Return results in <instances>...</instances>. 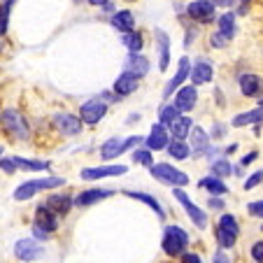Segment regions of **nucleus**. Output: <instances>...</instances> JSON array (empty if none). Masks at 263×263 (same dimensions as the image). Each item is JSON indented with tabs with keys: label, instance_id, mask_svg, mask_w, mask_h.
Listing matches in <instances>:
<instances>
[{
	"label": "nucleus",
	"instance_id": "1",
	"mask_svg": "<svg viewBox=\"0 0 263 263\" xmlns=\"http://www.w3.org/2000/svg\"><path fill=\"white\" fill-rule=\"evenodd\" d=\"M0 126H3V130L14 140H28L30 138L28 121H26V117L14 107L0 109Z\"/></svg>",
	"mask_w": 263,
	"mask_h": 263
},
{
	"label": "nucleus",
	"instance_id": "2",
	"mask_svg": "<svg viewBox=\"0 0 263 263\" xmlns=\"http://www.w3.org/2000/svg\"><path fill=\"white\" fill-rule=\"evenodd\" d=\"M65 179L63 177H42V179H28L24 182L21 186L14 189V200L24 203V200H30L35 194L40 191H47V189H56V186H63Z\"/></svg>",
	"mask_w": 263,
	"mask_h": 263
},
{
	"label": "nucleus",
	"instance_id": "3",
	"mask_svg": "<svg viewBox=\"0 0 263 263\" xmlns=\"http://www.w3.org/2000/svg\"><path fill=\"white\" fill-rule=\"evenodd\" d=\"M189 245V233L179 226H168L163 231V252L168 256H182Z\"/></svg>",
	"mask_w": 263,
	"mask_h": 263
},
{
	"label": "nucleus",
	"instance_id": "4",
	"mask_svg": "<svg viewBox=\"0 0 263 263\" xmlns=\"http://www.w3.org/2000/svg\"><path fill=\"white\" fill-rule=\"evenodd\" d=\"M149 173H152L154 179L165 182V184H173V186H186V184H189V175L177 170L170 163H152L149 165Z\"/></svg>",
	"mask_w": 263,
	"mask_h": 263
},
{
	"label": "nucleus",
	"instance_id": "5",
	"mask_svg": "<svg viewBox=\"0 0 263 263\" xmlns=\"http://www.w3.org/2000/svg\"><path fill=\"white\" fill-rule=\"evenodd\" d=\"M238 233H240V226H238V221H235V217L233 214H223L217 226L219 245H221L223 249H231L235 245V240H238Z\"/></svg>",
	"mask_w": 263,
	"mask_h": 263
},
{
	"label": "nucleus",
	"instance_id": "6",
	"mask_svg": "<svg viewBox=\"0 0 263 263\" xmlns=\"http://www.w3.org/2000/svg\"><path fill=\"white\" fill-rule=\"evenodd\" d=\"M142 142V138H138V135H133V138H109L107 142L103 144V149H100V156H103V161H112L117 159V156H121L126 152V149H133L135 144Z\"/></svg>",
	"mask_w": 263,
	"mask_h": 263
},
{
	"label": "nucleus",
	"instance_id": "7",
	"mask_svg": "<svg viewBox=\"0 0 263 263\" xmlns=\"http://www.w3.org/2000/svg\"><path fill=\"white\" fill-rule=\"evenodd\" d=\"M105 115H107V103L103 98H91L80 107V119L89 126H96L98 121H103Z\"/></svg>",
	"mask_w": 263,
	"mask_h": 263
},
{
	"label": "nucleus",
	"instance_id": "8",
	"mask_svg": "<svg viewBox=\"0 0 263 263\" xmlns=\"http://www.w3.org/2000/svg\"><path fill=\"white\" fill-rule=\"evenodd\" d=\"M51 121H54L56 130L63 135H80L84 130V121L77 115H72V112H56Z\"/></svg>",
	"mask_w": 263,
	"mask_h": 263
},
{
	"label": "nucleus",
	"instance_id": "9",
	"mask_svg": "<svg viewBox=\"0 0 263 263\" xmlns=\"http://www.w3.org/2000/svg\"><path fill=\"white\" fill-rule=\"evenodd\" d=\"M59 219H61V217H59V214H56L47 203H40L37 208H35L33 223L37 226V229L47 231V233H56V231H59Z\"/></svg>",
	"mask_w": 263,
	"mask_h": 263
},
{
	"label": "nucleus",
	"instance_id": "10",
	"mask_svg": "<svg viewBox=\"0 0 263 263\" xmlns=\"http://www.w3.org/2000/svg\"><path fill=\"white\" fill-rule=\"evenodd\" d=\"M173 196L179 200V203H182V208L186 210V214H189V219L196 223V226H198V229H205V226H208V214H205L203 210H200L198 205H196L194 200L189 198V196L184 194L182 189H175V191H173Z\"/></svg>",
	"mask_w": 263,
	"mask_h": 263
},
{
	"label": "nucleus",
	"instance_id": "11",
	"mask_svg": "<svg viewBox=\"0 0 263 263\" xmlns=\"http://www.w3.org/2000/svg\"><path fill=\"white\" fill-rule=\"evenodd\" d=\"M128 173V165H98V168H84L80 173L82 179L93 182V179H105V177H119V175Z\"/></svg>",
	"mask_w": 263,
	"mask_h": 263
},
{
	"label": "nucleus",
	"instance_id": "12",
	"mask_svg": "<svg viewBox=\"0 0 263 263\" xmlns=\"http://www.w3.org/2000/svg\"><path fill=\"white\" fill-rule=\"evenodd\" d=\"M45 254V247L37 245V240H30V238H24V240H16L14 242V256L19 261H35L37 256Z\"/></svg>",
	"mask_w": 263,
	"mask_h": 263
},
{
	"label": "nucleus",
	"instance_id": "13",
	"mask_svg": "<svg viewBox=\"0 0 263 263\" xmlns=\"http://www.w3.org/2000/svg\"><path fill=\"white\" fill-rule=\"evenodd\" d=\"M186 12H189V16L194 21H198V24H210V21L217 19L212 0H196V3H191V5L186 7Z\"/></svg>",
	"mask_w": 263,
	"mask_h": 263
},
{
	"label": "nucleus",
	"instance_id": "14",
	"mask_svg": "<svg viewBox=\"0 0 263 263\" xmlns=\"http://www.w3.org/2000/svg\"><path fill=\"white\" fill-rule=\"evenodd\" d=\"M168 140H170V133L165 128V124H154L152 130H149V138L142 140V142L149 152H161V149L168 147Z\"/></svg>",
	"mask_w": 263,
	"mask_h": 263
},
{
	"label": "nucleus",
	"instance_id": "15",
	"mask_svg": "<svg viewBox=\"0 0 263 263\" xmlns=\"http://www.w3.org/2000/svg\"><path fill=\"white\" fill-rule=\"evenodd\" d=\"M124 68H126V72H130L133 77L142 80V77H147V74H149L152 65H149L147 56H142L140 51H130L128 59H126V63H124Z\"/></svg>",
	"mask_w": 263,
	"mask_h": 263
},
{
	"label": "nucleus",
	"instance_id": "16",
	"mask_svg": "<svg viewBox=\"0 0 263 263\" xmlns=\"http://www.w3.org/2000/svg\"><path fill=\"white\" fill-rule=\"evenodd\" d=\"M115 194V191L109 189H86V191H80V194L72 198V205L74 208H89V205H96L98 200H105L109 196Z\"/></svg>",
	"mask_w": 263,
	"mask_h": 263
},
{
	"label": "nucleus",
	"instance_id": "17",
	"mask_svg": "<svg viewBox=\"0 0 263 263\" xmlns=\"http://www.w3.org/2000/svg\"><path fill=\"white\" fill-rule=\"evenodd\" d=\"M196 100H198L196 86H179L175 93V107L177 112H191L196 107Z\"/></svg>",
	"mask_w": 263,
	"mask_h": 263
},
{
	"label": "nucleus",
	"instance_id": "18",
	"mask_svg": "<svg viewBox=\"0 0 263 263\" xmlns=\"http://www.w3.org/2000/svg\"><path fill=\"white\" fill-rule=\"evenodd\" d=\"M189 70H191V61H189V56H182L179 59V68H177V74H175L173 80L168 82V86L163 89V98H168V96H173L175 91L182 86V82L189 77Z\"/></svg>",
	"mask_w": 263,
	"mask_h": 263
},
{
	"label": "nucleus",
	"instance_id": "19",
	"mask_svg": "<svg viewBox=\"0 0 263 263\" xmlns=\"http://www.w3.org/2000/svg\"><path fill=\"white\" fill-rule=\"evenodd\" d=\"M238 82H240V89H242V93L247 96V98H256V96L263 93V80L258 74L245 72L238 77Z\"/></svg>",
	"mask_w": 263,
	"mask_h": 263
},
{
	"label": "nucleus",
	"instance_id": "20",
	"mask_svg": "<svg viewBox=\"0 0 263 263\" xmlns=\"http://www.w3.org/2000/svg\"><path fill=\"white\" fill-rule=\"evenodd\" d=\"M45 203L49 205V208L54 210L59 217H65V214L72 210V196H70V194H51Z\"/></svg>",
	"mask_w": 263,
	"mask_h": 263
},
{
	"label": "nucleus",
	"instance_id": "21",
	"mask_svg": "<svg viewBox=\"0 0 263 263\" xmlns=\"http://www.w3.org/2000/svg\"><path fill=\"white\" fill-rule=\"evenodd\" d=\"M212 65L208 63V61H198L196 65H191L189 70V77L194 84H208V82H212Z\"/></svg>",
	"mask_w": 263,
	"mask_h": 263
},
{
	"label": "nucleus",
	"instance_id": "22",
	"mask_svg": "<svg viewBox=\"0 0 263 263\" xmlns=\"http://www.w3.org/2000/svg\"><path fill=\"white\" fill-rule=\"evenodd\" d=\"M14 159L16 170H26V173H42L49 170V161H40V159H26V156H12Z\"/></svg>",
	"mask_w": 263,
	"mask_h": 263
},
{
	"label": "nucleus",
	"instance_id": "23",
	"mask_svg": "<svg viewBox=\"0 0 263 263\" xmlns=\"http://www.w3.org/2000/svg\"><path fill=\"white\" fill-rule=\"evenodd\" d=\"M138 77H133L130 72H124V74H119L117 77V82H115V93L117 96H130V93H135L138 91Z\"/></svg>",
	"mask_w": 263,
	"mask_h": 263
},
{
	"label": "nucleus",
	"instance_id": "24",
	"mask_svg": "<svg viewBox=\"0 0 263 263\" xmlns=\"http://www.w3.org/2000/svg\"><path fill=\"white\" fill-rule=\"evenodd\" d=\"M191 119L189 117H184V115H177L175 119H170L168 124H165V128H168V133H173L175 138H186L191 130Z\"/></svg>",
	"mask_w": 263,
	"mask_h": 263
},
{
	"label": "nucleus",
	"instance_id": "25",
	"mask_svg": "<svg viewBox=\"0 0 263 263\" xmlns=\"http://www.w3.org/2000/svg\"><path fill=\"white\" fill-rule=\"evenodd\" d=\"M156 37H159V68L161 72H165L170 65V37L161 28H156Z\"/></svg>",
	"mask_w": 263,
	"mask_h": 263
},
{
	"label": "nucleus",
	"instance_id": "26",
	"mask_svg": "<svg viewBox=\"0 0 263 263\" xmlns=\"http://www.w3.org/2000/svg\"><path fill=\"white\" fill-rule=\"evenodd\" d=\"M191 149L194 152H198V154H208L210 152V138H208V133H205L203 128H194L191 126Z\"/></svg>",
	"mask_w": 263,
	"mask_h": 263
},
{
	"label": "nucleus",
	"instance_id": "27",
	"mask_svg": "<svg viewBox=\"0 0 263 263\" xmlns=\"http://www.w3.org/2000/svg\"><path fill=\"white\" fill-rule=\"evenodd\" d=\"M170 152V156L177 161H184L191 156V147L186 142H184V138H175V140H168V147H165Z\"/></svg>",
	"mask_w": 263,
	"mask_h": 263
},
{
	"label": "nucleus",
	"instance_id": "28",
	"mask_svg": "<svg viewBox=\"0 0 263 263\" xmlns=\"http://www.w3.org/2000/svg\"><path fill=\"white\" fill-rule=\"evenodd\" d=\"M112 26H115L117 30H121V33H126V30H133L135 28V16L130 14L128 10L115 12V14H112Z\"/></svg>",
	"mask_w": 263,
	"mask_h": 263
},
{
	"label": "nucleus",
	"instance_id": "29",
	"mask_svg": "<svg viewBox=\"0 0 263 263\" xmlns=\"http://www.w3.org/2000/svg\"><path fill=\"white\" fill-rule=\"evenodd\" d=\"M128 198H133V200H140V203H144V205H149V208L156 212V217H161V219H165V212H163V208L159 205V200L154 198V196H149V194H140V191H124Z\"/></svg>",
	"mask_w": 263,
	"mask_h": 263
},
{
	"label": "nucleus",
	"instance_id": "30",
	"mask_svg": "<svg viewBox=\"0 0 263 263\" xmlns=\"http://www.w3.org/2000/svg\"><path fill=\"white\" fill-rule=\"evenodd\" d=\"M198 186H200V189H205V191H210V194H214V196H223L226 191H229V186L223 184V179H221V177H217V175L200 179Z\"/></svg>",
	"mask_w": 263,
	"mask_h": 263
},
{
	"label": "nucleus",
	"instance_id": "31",
	"mask_svg": "<svg viewBox=\"0 0 263 263\" xmlns=\"http://www.w3.org/2000/svg\"><path fill=\"white\" fill-rule=\"evenodd\" d=\"M263 121V105L258 103L256 109H249V112H245V115H238L233 119V126H247V124H261Z\"/></svg>",
	"mask_w": 263,
	"mask_h": 263
},
{
	"label": "nucleus",
	"instance_id": "32",
	"mask_svg": "<svg viewBox=\"0 0 263 263\" xmlns=\"http://www.w3.org/2000/svg\"><path fill=\"white\" fill-rule=\"evenodd\" d=\"M121 42H124V47L128 51H140L144 47V40H142V35L135 33V30H126L124 37H121Z\"/></svg>",
	"mask_w": 263,
	"mask_h": 263
},
{
	"label": "nucleus",
	"instance_id": "33",
	"mask_svg": "<svg viewBox=\"0 0 263 263\" xmlns=\"http://www.w3.org/2000/svg\"><path fill=\"white\" fill-rule=\"evenodd\" d=\"M217 21H219V33L231 40V37L235 35V16L233 14H221Z\"/></svg>",
	"mask_w": 263,
	"mask_h": 263
},
{
	"label": "nucleus",
	"instance_id": "34",
	"mask_svg": "<svg viewBox=\"0 0 263 263\" xmlns=\"http://www.w3.org/2000/svg\"><path fill=\"white\" fill-rule=\"evenodd\" d=\"M16 0H3L0 5V35L7 33V26H10V12H12V5Z\"/></svg>",
	"mask_w": 263,
	"mask_h": 263
},
{
	"label": "nucleus",
	"instance_id": "35",
	"mask_svg": "<svg viewBox=\"0 0 263 263\" xmlns=\"http://www.w3.org/2000/svg\"><path fill=\"white\" fill-rule=\"evenodd\" d=\"M133 161H135V163H142L144 168H149V165L154 163V159H152V152H149V149H138V152H133Z\"/></svg>",
	"mask_w": 263,
	"mask_h": 263
},
{
	"label": "nucleus",
	"instance_id": "36",
	"mask_svg": "<svg viewBox=\"0 0 263 263\" xmlns=\"http://www.w3.org/2000/svg\"><path fill=\"white\" fill-rule=\"evenodd\" d=\"M212 173L217 175V177H226V175H231V163L229 161H214L212 163Z\"/></svg>",
	"mask_w": 263,
	"mask_h": 263
},
{
	"label": "nucleus",
	"instance_id": "37",
	"mask_svg": "<svg viewBox=\"0 0 263 263\" xmlns=\"http://www.w3.org/2000/svg\"><path fill=\"white\" fill-rule=\"evenodd\" d=\"M177 115H179V112H177V107H175V105H163V107H161V112H159L161 124H168V121L175 119Z\"/></svg>",
	"mask_w": 263,
	"mask_h": 263
},
{
	"label": "nucleus",
	"instance_id": "38",
	"mask_svg": "<svg viewBox=\"0 0 263 263\" xmlns=\"http://www.w3.org/2000/svg\"><path fill=\"white\" fill-rule=\"evenodd\" d=\"M0 170H3V173L5 175H14L16 173V165H14V159H3V156H0Z\"/></svg>",
	"mask_w": 263,
	"mask_h": 263
},
{
	"label": "nucleus",
	"instance_id": "39",
	"mask_svg": "<svg viewBox=\"0 0 263 263\" xmlns=\"http://www.w3.org/2000/svg\"><path fill=\"white\" fill-rule=\"evenodd\" d=\"M261 182H263V170H258V173H254L252 177L245 182V191H252L254 186H256V184H261Z\"/></svg>",
	"mask_w": 263,
	"mask_h": 263
},
{
	"label": "nucleus",
	"instance_id": "40",
	"mask_svg": "<svg viewBox=\"0 0 263 263\" xmlns=\"http://www.w3.org/2000/svg\"><path fill=\"white\" fill-rule=\"evenodd\" d=\"M249 214H254V217H261L263 219V200H254V203L247 205Z\"/></svg>",
	"mask_w": 263,
	"mask_h": 263
},
{
	"label": "nucleus",
	"instance_id": "41",
	"mask_svg": "<svg viewBox=\"0 0 263 263\" xmlns=\"http://www.w3.org/2000/svg\"><path fill=\"white\" fill-rule=\"evenodd\" d=\"M252 258L254 261H263V240H258V242H254L252 245Z\"/></svg>",
	"mask_w": 263,
	"mask_h": 263
},
{
	"label": "nucleus",
	"instance_id": "42",
	"mask_svg": "<svg viewBox=\"0 0 263 263\" xmlns=\"http://www.w3.org/2000/svg\"><path fill=\"white\" fill-rule=\"evenodd\" d=\"M226 45H229V37H223L221 33H214L212 35V47H217V49H219V47H226Z\"/></svg>",
	"mask_w": 263,
	"mask_h": 263
},
{
	"label": "nucleus",
	"instance_id": "43",
	"mask_svg": "<svg viewBox=\"0 0 263 263\" xmlns=\"http://www.w3.org/2000/svg\"><path fill=\"white\" fill-rule=\"evenodd\" d=\"M49 235H51V233H47V231L37 229V226H35V223H33V238H35V240H47V238H49Z\"/></svg>",
	"mask_w": 263,
	"mask_h": 263
},
{
	"label": "nucleus",
	"instance_id": "44",
	"mask_svg": "<svg viewBox=\"0 0 263 263\" xmlns=\"http://www.w3.org/2000/svg\"><path fill=\"white\" fill-rule=\"evenodd\" d=\"M223 135H226V126H223V124H217V126H214L212 138H223Z\"/></svg>",
	"mask_w": 263,
	"mask_h": 263
},
{
	"label": "nucleus",
	"instance_id": "45",
	"mask_svg": "<svg viewBox=\"0 0 263 263\" xmlns=\"http://www.w3.org/2000/svg\"><path fill=\"white\" fill-rule=\"evenodd\" d=\"M182 261H186V263H200V256H198V254H182Z\"/></svg>",
	"mask_w": 263,
	"mask_h": 263
},
{
	"label": "nucleus",
	"instance_id": "46",
	"mask_svg": "<svg viewBox=\"0 0 263 263\" xmlns=\"http://www.w3.org/2000/svg\"><path fill=\"white\" fill-rule=\"evenodd\" d=\"M256 156H258V152H252V154H247V156H245L242 161H240V165H242V168H245V165H249V163H252L254 159H256Z\"/></svg>",
	"mask_w": 263,
	"mask_h": 263
},
{
	"label": "nucleus",
	"instance_id": "47",
	"mask_svg": "<svg viewBox=\"0 0 263 263\" xmlns=\"http://www.w3.org/2000/svg\"><path fill=\"white\" fill-rule=\"evenodd\" d=\"M214 7H231L235 3V0H212Z\"/></svg>",
	"mask_w": 263,
	"mask_h": 263
},
{
	"label": "nucleus",
	"instance_id": "48",
	"mask_svg": "<svg viewBox=\"0 0 263 263\" xmlns=\"http://www.w3.org/2000/svg\"><path fill=\"white\" fill-rule=\"evenodd\" d=\"M210 208L212 210H219V208H223V200H219V198H210Z\"/></svg>",
	"mask_w": 263,
	"mask_h": 263
},
{
	"label": "nucleus",
	"instance_id": "49",
	"mask_svg": "<svg viewBox=\"0 0 263 263\" xmlns=\"http://www.w3.org/2000/svg\"><path fill=\"white\" fill-rule=\"evenodd\" d=\"M84 3H91V5H105V3H107V0H84Z\"/></svg>",
	"mask_w": 263,
	"mask_h": 263
},
{
	"label": "nucleus",
	"instance_id": "50",
	"mask_svg": "<svg viewBox=\"0 0 263 263\" xmlns=\"http://www.w3.org/2000/svg\"><path fill=\"white\" fill-rule=\"evenodd\" d=\"M3 49H5V35H0V54H3Z\"/></svg>",
	"mask_w": 263,
	"mask_h": 263
},
{
	"label": "nucleus",
	"instance_id": "51",
	"mask_svg": "<svg viewBox=\"0 0 263 263\" xmlns=\"http://www.w3.org/2000/svg\"><path fill=\"white\" fill-rule=\"evenodd\" d=\"M247 3H249V0H242V10H240V12H247Z\"/></svg>",
	"mask_w": 263,
	"mask_h": 263
},
{
	"label": "nucleus",
	"instance_id": "52",
	"mask_svg": "<svg viewBox=\"0 0 263 263\" xmlns=\"http://www.w3.org/2000/svg\"><path fill=\"white\" fill-rule=\"evenodd\" d=\"M3 152H5V147H3V144H0V156H3Z\"/></svg>",
	"mask_w": 263,
	"mask_h": 263
},
{
	"label": "nucleus",
	"instance_id": "53",
	"mask_svg": "<svg viewBox=\"0 0 263 263\" xmlns=\"http://www.w3.org/2000/svg\"><path fill=\"white\" fill-rule=\"evenodd\" d=\"M261 229H263V226H261Z\"/></svg>",
	"mask_w": 263,
	"mask_h": 263
}]
</instances>
